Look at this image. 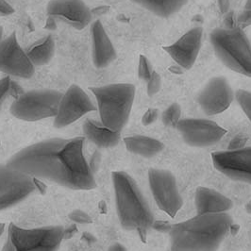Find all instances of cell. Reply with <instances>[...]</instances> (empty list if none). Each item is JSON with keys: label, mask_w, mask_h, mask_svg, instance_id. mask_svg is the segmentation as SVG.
Segmentation results:
<instances>
[{"label": "cell", "mask_w": 251, "mask_h": 251, "mask_svg": "<svg viewBox=\"0 0 251 251\" xmlns=\"http://www.w3.org/2000/svg\"><path fill=\"white\" fill-rule=\"evenodd\" d=\"M84 146L85 137L47 139L18 151L7 164L33 178L49 179L65 188L92 190L97 181Z\"/></svg>", "instance_id": "1"}, {"label": "cell", "mask_w": 251, "mask_h": 251, "mask_svg": "<svg viewBox=\"0 0 251 251\" xmlns=\"http://www.w3.org/2000/svg\"><path fill=\"white\" fill-rule=\"evenodd\" d=\"M226 213L198 214L172 225L169 231L171 251H217L232 226Z\"/></svg>", "instance_id": "2"}, {"label": "cell", "mask_w": 251, "mask_h": 251, "mask_svg": "<svg viewBox=\"0 0 251 251\" xmlns=\"http://www.w3.org/2000/svg\"><path fill=\"white\" fill-rule=\"evenodd\" d=\"M115 204L120 224L126 230H137L143 242L155 221L151 207L136 181L123 171L112 174Z\"/></svg>", "instance_id": "3"}, {"label": "cell", "mask_w": 251, "mask_h": 251, "mask_svg": "<svg viewBox=\"0 0 251 251\" xmlns=\"http://www.w3.org/2000/svg\"><path fill=\"white\" fill-rule=\"evenodd\" d=\"M98 102L101 123L113 131L126 125L135 99V86L130 83H114L90 87Z\"/></svg>", "instance_id": "4"}, {"label": "cell", "mask_w": 251, "mask_h": 251, "mask_svg": "<svg viewBox=\"0 0 251 251\" xmlns=\"http://www.w3.org/2000/svg\"><path fill=\"white\" fill-rule=\"evenodd\" d=\"M210 40L216 56L226 67L251 77V45L240 27L215 28Z\"/></svg>", "instance_id": "5"}, {"label": "cell", "mask_w": 251, "mask_h": 251, "mask_svg": "<svg viewBox=\"0 0 251 251\" xmlns=\"http://www.w3.org/2000/svg\"><path fill=\"white\" fill-rule=\"evenodd\" d=\"M64 239V227L47 226L25 229L11 223L2 251H57Z\"/></svg>", "instance_id": "6"}, {"label": "cell", "mask_w": 251, "mask_h": 251, "mask_svg": "<svg viewBox=\"0 0 251 251\" xmlns=\"http://www.w3.org/2000/svg\"><path fill=\"white\" fill-rule=\"evenodd\" d=\"M63 95L52 89L31 90L16 98L10 111L15 118L26 122L55 117Z\"/></svg>", "instance_id": "7"}, {"label": "cell", "mask_w": 251, "mask_h": 251, "mask_svg": "<svg viewBox=\"0 0 251 251\" xmlns=\"http://www.w3.org/2000/svg\"><path fill=\"white\" fill-rule=\"evenodd\" d=\"M36 189L32 176L0 163V211L25 201Z\"/></svg>", "instance_id": "8"}, {"label": "cell", "mask_w": 251, "mask_h": 251, "mask_svg": "<svg viewBox=\"0 0 251 251\" xmlns=\"http://www.w3.org/2000/svg\"><path fill=\"white\" fill-rule=\"evenodd\" d=\"M149 182L159 209L174 218L183 204L174 175L168 170L151 168Z\"/></svg>", "instance_id": "9"}, {"label": "cell", "mask_w": 251, "mask_h": 251, "mask_svg": "<svg viewBox=\"0 0 251 251\" xmlns=\"http://www.w3.org/2000/svg\"><path fill=\"white\" fill-rule=\"evenodd\" d=\"M95 111H98V107L91 100L85 91L78 85L73 84L63 95L58 113L54 117V126L63 128Z\"/></svg>", "instance_id": "10"}, {"label": "cell", "mask_w": 251, "mask_h": 251, "mask_svg": "<svg viewBox=\"0 0 251 251\" xmlns=\"http://www.w3.org/2000/svg\"><path fill=\"white\" fill-rule=\"evenodd\" d=\"M183 141L194 148H207L218 143L226 130L212 120L203 118L180 119L176 125Z\"/></svg>", "instance_id": "11"}, {"label": "cell", "mask_w": 251, "mask_h": 251, "mask_svg": "<svg viewBox=\"0 0 251 251\" xmlns=\"http://www.w3.org/2000/svg\"><path fill=\"white\" fill-rule=\"evenodd\" d=\"M0 72L20 78H30L35 73V66L19 45L15 32L0 43Z\"/></svg>", "instance_id": "12"}, {"label": "cell", "mask_w": 251, "mask_h": 251, "mask_svg": "<svg viewBox=\"0 0 251 251\" xmlns=\"http://www.w3.org/2000/svg\"><path fill=\"white\" fill-rule=\"evenodd\" d=\"M214 167L233 180L251 184V147L212 154Z\"/></svg>", "instance_id": "13"}, {"label": "cell", "mask_w": 251, "mask_h": 251, "mask_svg": "<svg viewBox=\"0 0 251 251\" xmlns=\"http://www.w3.org/2000/svg\"><path fill=\"white\" fill-rule=\"evenodd\" d=\"M234 100V93L228 80L224 76H214L202 89L198 102L207 115L225 112Z\"/></svg>", "instance_id": "14"}, {"label": "cell", "mask_w": 251, "mask_h": 251, "mask_svg": "<svg viewBox=\"0 0 251 251\" xmlns=\"http://www.w3.org/2000/svg\"><path fill=\"white\" fill-rule=\"evenodd\" d=\"M47 12L51 17H58L76 29L86 27L93 18L83 0H51Z\"/></svg>", "instance_id": "15"}, {"label": "cell", "mask_w": 251, "mask_h": 251, "mask_svg": "<svg viewBox=\"0 0 251 251\" xmlns=\"http://www.w3.org/2000/svg\"><path fill=\"white\" fill-rule=\"evenodd\" d=\"M203 30L194 27L179 38L171 46L163 47L170 57L183 69H190L196 63L201 50Z\"/></svg>", "instance_id": "16"}, {"label": "cell", "mask_w": 251, "mask_h": 251, "mask_svg": "<svg viewBox=\"0 0 251 251\" xmlns=\"http://www.w3.org/2000/svg\"><path fill=\"white\" fill-rule=\"evenodd\" d=\"M92 56L96 67L105 68L116 59V50L100 21L91 25Z\"/></svg>", "instance_id": "17"}, {"label": "cell", "mask_w": 251, "mask_h": 251, "mask_svg": "<svg viewBox=\"0 0 251 251\" xmlns=\"http://www.w3.org/2000/svg\"><path fill=\"white\" fill-rule=\"evenodd\" d=\"M195 204L198 214L226 213L233 207V202L214 189L200 186L196 191Z\"/></svg>", "instance_id": "18"}, {"label": "cell", "mask_w": 251, "mask_h": 251, "mask_svg": "<svg viewBox=\"0 0 251 251\" xmlns=\"http://www.w3.org/2000/svg\"><path fill=\"white\" fill-rule=\"evenodd\" d=\"M83 132L85 138L100 149L113 148L118 145L121 132L113 131L103 125L101 121L88 118L83 123Z\"/></svg>", "instance_id": "19"}, {"label": "cell", "mask_w": 251, "mask_h": 251, "mask_svg": "<svg viewBox=\"0 0 251 251\" xmlns=\"http://www.w3.org/2000/svg\"><path fill=\"white\" fill-rule=\"evenodd\" d=\"M124 143L127 151L144 158H152L164 149V145L161 141L144 135L126 137Z\"/></svg>", "instance_id": "20"}, {"label": "cell", "mask_w": 251, "mask_h": 251, "mask_svg": "<svg viewBox=\"0 0 251 251\" xmlns=\"http://www.w3.org/2000/svg\"><path fill=\"white\" fill-rule=\"evenodd\" d=\"M26 52L27 57L34 66H42L50 63L54 56L55 43L51 35L39 40Z\"/></svg>", "instance_id": "21"}, {"label": "cell", "mask_w": 251, "mask_h": 251, "mask_svg": "<svg viewBox=\"0 0 251 251\" xmlns=\"http://www.w3.org/2000/svg\"><path fill=\"white\" fill-rule=\"evenodd\" d=\"M160 17H169L177 13L188 0H132Z\"/></svg>", "instance_id": "22"}, {"label": "cell", "mask_w": 251, "mask_h": 251, "mask_svg": "<svg viewBox=\"0 0 251 251\" xmlns=\"http://www.w3.org/2000/svg\"><path fill=\"white\" fill-rule=\"evenodd\" d=\"M181 116V108L177 103L171 104L162 114V120L164 126L176 127Z\"/></svg>", "instance_id": "23"}, {"label": "cell", "mask_w": 251, "mask_h": 251, "mask_svg": "<svg viewBox=\"0 0 251 251\" xmlns=\"http://www.w3.org/2000/svg\"><path fill=\"white\" fill-rule=\"evenodd\" d=\"M234 98L238 102L239 106L243 110V112L248 116L251 123V92L239 89L234 94Z\"/></svg>", "instance_id": "24"}, {"label": "cell", "mask_w": 251, "mask_h": 251, "mask_svg": "<svg viewBox=\"0 0 251 251\" xmlns=\"http://www.w3.org/2000/svg\"><path fill=\"white\" fill-rule=\"evenodd\" d=\"M153 72H154V70H153V67L151 65V62L149 61V59L144 55H140L138 67L139 77L148 82L153 74Z\"/></svg>", "instance_id": "25"}, {"label": "cell", "mask_w": 251, "mask_h": 251, "mask_svg": "<svg viewBox=\"0 0 251 251\" xmlns=\"http://www.w3.org/2000/svg\"><path fill=\"white\" fill-rule=\"evenodd\" d=\"M12 79L10 75H6L0 79V113L4 102L11 96Z\"/></svg>", "instance_id": "26"}, {"label": "cell", "mask_w": 251, "mask_h": 251, "mask_svg": "<svg viewBox=\"0 0 251 251\" xmlns=\"http://www.w3.org/2000/svg\"><path fill=\"white\" fill-rule=\"evenodd\" d=\"M161 88H162V78L156 71H154L150 80L148 81V95L150 97H153L154 95L160 92Z\"/></svg>", "instance_id": "27"}, {"label": "cell", "mask_w": 251, "mask_h": 251, "mask_svg": "<svg viewBox=\"0 0 251 251\" xmlns=\"http://www.w3.org/2000/svg\"><path fill=\"white\" fill-rule=\"evenodd\" d=\"M69 218L78 224H90L92 222V218L87 213L81 210H75L69 214Z\"/></svg>", "instance_id": "28"}, {"label": "cell", "mask_w": 251, "mask_h": 251, "mask_svg": "<svg viewBox=\"0 0 251 251\" xmlns=\"http://www.w3.org/2000/svg\"><path fill=\"white\" fill-rule=\"evenodd\" d=\"M159 117V111L157 109H149L142 117V123L144 126H149L156 122Z\"/></svg>", "instance_id": "29"}, {"label": "cell", "mask_w": 251, "mask_h": 251, "mask_svg": "<svg viewBox=\"0 0 251 251\" xmlns=\"http://www.w3.org/2000/svg\"><path fill=\"white\" fill-rule=\"evenodd\" d=\"M237 24L242 27H246L251 25V10H245L244 12L240 13L238 17L236 18Z\"/></svg>", "instance_id": "30"}, {"label": "cell", "mask_w": 251, "mask_h": 251, "mask_svg": "<svg viewBox=\"0 0 251 251\" xmlns=\"http://www.w3.org/2000/svg\"><path fill=\"white\" fill-rule=\"evenodd\" d=\"M246 142H247V138H245L243 135H237L236 137L232 139V141L230 142L228 151H234V150L243 149Z\"/></svg>", "instance_id": "31"}, {"label": "cell", "mask_w": 251, "mask_h": 251, "mask_svg": "<svg viewBox=\"0 0 251 251\" xmlns=\"http://www.w3.org/2000/svg\"><path fill=\"white\" fill-rule=\"evenodd\" d=\"M171 226L172 225L169 224L168 222H165V221H161V220H158V221H154L153 224H152V227L157 230V231H160V232H169L170 229H171Z\"/></svg>", "instance_id": "32"}, {"label": "cell", "mask_w": 251, "mask_h": 251, "mask_svg": "<svg viewBox=\"0 0 251 251\" xmlns=\"http://www.w3.org/2000/svg\"><path fill=\"white\" fill-rule=\"evenodd\" d=\"M13 13L14 9L7 0H0V15H10Z\"/></svg>", "instance_id": "33"}, {"label": "cell", "mask_w": 251, "mask_h": 251, "mask_svg": "<svg viewBox=\"0 0 251 251\" xmlns=\"http://www.w3.org/2000/svg\"><path fill=\"white\" fill-rule=\"evenodd\" d=\"M225 18H224V22H225V25H226V28H234V27H237V21H236V18L234 17V13L232 12H227L225 13Z\"/></svg>", "instance_id": "34"}, {"label": "cell", "mask_w": 251, "mask_h": 251, "mask_svg": "<svg viewBox=\"0 0 251 251\" xmlns=\"http://www.w3.org/2000/svg\"><path fill=\"white\" fill-rule=\"evenodd\" d=\"M218 7L221 13H227L230 7V0H218Z\"/></svg>", "instance_id": "35"}, {"label": "cell", "mask_w": 251, "mask_h": 251, "mask_svg": "<svg viewBox=\"0 0 251 251\" xmlns=\"http://www.w3.org/2000/svg\"><path fill=\"white\" fill-rule=\"evenodd\" d=\"M82 240L83 241H85L87 244H93V243H95V242H97V238L93 235V234H91V233H89V232H84L83 234H82Z\"/></svg>", "instance_id": "36"}, {"label": "cell", "mask_w": 251, "mask_h": 251, "mask_svg": "<svg viewBox=\"0 0 251 251\" xmlns=\"http://www.w3.org/2000/svg\"><path fill=\"white\" fill-rule=\"evenodd\" d=\"M108 251H127L126 250L125 247L123 246V245H121V244H119V243H114L113 244L110 248H109V250Z\"/></svg>", "instance_id": "37"}, {"label": "cell", "mask_w": 251, "mask_h": 251, "mask_svg": "<svg viewBox=\"0 0 251 251\" xmlns=\"http://www.w3.org/2000/svg\"><path fill=\"white\" fill-rule=\"evenodd\" d=\"M245 10H251V0H247L245 5Z\"/></svg>", "instance_id": "38"}, {"label": "cell", "mask_w": 251, "mask_h": 251, "mask_svg": "<svg viewBox=\"0 0 251 251\" xmlns=\"http://www.w3.org/2000/svg\"><path fill=\"white\" fill-rule=\"evenodd\" d=\"M4 230H5V224L4 223H0V237L3 234Z\"/></svg>", "instance_id": "39"}, {"label": "cell", "mask_w": 251, "mask_h": 251, "mask_svg": "<svg viewBox=\"0 0 251 251\" xmlns=\"http://www.w3.org/2000/svg\"><path fill=\"white\" fill-rule=\"evenodd\" d=\"M2 35H3V29H2V27L0 26V43L2 42Z\"/></svg>", "instance_id": "40"}, {"label": "cell", "mask_w": 251, "mask_h": 251, "mask_svg": "<svg viewBox=\"0 0 251 251\" xmlns=\"http://www.w3.org/2000/svg\"></svg>", "instance_id": "41"}]
</instances>
